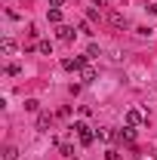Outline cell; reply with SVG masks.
<instances>
[{"label":"cell","instance_id":"2e32d148","mask_svg":"<svg viewBox=\"0 0 157 160\" xmlns=\"http://www.w3.org/2000/svg\"><path fill=\"white\" fill-rule=\"evenodd\" d=\"M25 108H28V111H37L40 102H37V99H28V102H25Z\"/></svg>","mask_w":157,"mask_h":160},{"label":"cell","instance_id":"5bb4252c","mask_svg":"<svg viewBox=\"0 0 157 160\" xmlns=\"http://www.w3.org/2000/svg\"><path fill=\"white\" fill-rule=\"evenodd\" d=\"M96 136H99V139H102V142H111V139H114V136H117V132H114V129H99Z\"/></svg>","mask_w":157,"mask_h":160},{"label":"cell","instance_id":"8992f818","mask_svg":"<svg viewBox=\"0 0 157 160\" xmlns=\"http://www.w3.org/2000/svg\"><path fill=\"white\" fill-rule=\"evenodd\" d=\"M49 126H53V117H49V114H40V117H37V129H40V132H46Z\"/></svg>","mask_w":157,"mask_h":160},{"label":"cell","instance_id":"277c9868","mask_svg":"<svg viewBox=\"0 0 157 160\" xmlns=\"http://www.w3.org/2000/svg\"><path fill=\"white\" fill-rule=\"evenodd\" d=\"M139 123H142V111L129 108V111H126V126H139Z\"/></svg>","mask_w":157,"mask_h":160},{"label":"cell","instance_id":"ac0fdd59","mask_svg":"<svg viewBox=\"0 0 157 160\" xmlns=\"http://www.w3.org/2000/svg\"><path fill=\"white\" fill-rule=\"evenodd\" d=\"M49 3H53V6H65V0H49Z\"/></svg>","mask_w":157,"mask_h":160},{"label":"cell","instance_id":"5b68a950","mask_svg":"<svg viewBox=\"0 0 157 160\" xmlns=\"http://www.w3.org/2000/svg\"><path fill=\"white\" fill-rule=\"evenodd\" d=\"M80 80H83V83H93V80H96V71H93L89 65H83V68H80Z\"/></svg>","mask_w":157,"mask_h":160},{"label":"cell","instance_id":"52a82bcc","mask_svg":"<svg viewBox=\"0 0 157 160\" xmlns=\"http://www.w3.org/2000/svg\"><path fill=\"white\" fill-rule=\"evenodd\" d=\"M108 22H111L114 28H126V16H120V12H111V16H108Z\"/></svg>","mask_w":157,"mask_h":160},{"label":"cell","instance_id":"4fadbf2b","mask_svg":"<svg viewBox=\"0 0 157 160\" xmlns=\"http://www.w3.org/2000/svg\"><path fill=\"white\" fill-rule=\"evenodd\" d=\"M37 49L43 52V56H53V43H49V40H40V43H37Z\"/></svg>","mask_w":157,"mask_h":160},{"label":"cell","instance_id":"3957f363","mask_svg":"<svg viewBox=\"0 0 157 160\" xmlns=\"http://www.w3.org/2000/svg\"><path fill=\"white\" fill-rule=\"evenodd\" d=\"M56 34H59V40L68 43V40H74V28H71V25H59V31H56Z\"/></svg>","mask_w":157,"mask_h":160},{"label":"cell","instance_id":"ba28073f","mask_svg":"<svg viewBox=\"0 0 157 160\" xmlns=\"http://www.w3.org/2000/svg\"><path fill=\"white\" fill-rule=\"evenodd\" d=\"M120 139L133 145V142H136V126H126V129H120Z\"/></svg>","mask_w":157,"mask_h":160},{"label":"cell","instance_id":"6da1fadb","mask_svg":"<svg viewBox=\"0 0 157 160\" xmlns=\"http://www.w3.org/2000/svg\"><path fill=\"white\" fill-rule=\"evenodd\" d=\"M71 129H74V132L80 136V145H93V142H96V132H93L86 123H74Z\"/></svg>","mask_w":157,"mask_h":160},{"label":"cell","instance_id":"8fae6325","mask_svg":"<svg viewBox=\"0 0 157 160\" xmlns=\"http://www.w3.org/2000/svg\"><path fill=\"white\" fill-rule=\"evenodd\" d=\"M46 19L53 22V25H59V22H62V9H59V6H53V9L46 12Z\"/></svg>","mask_w":157,"mask_h":160},{"label":"cell","instance_id":"30bf717a","mask_svg":"<svg viewBox=\"0 0 157 160\" xmlns=\"http://www.w3.org/2000/svg\"><path fill=\"white\" fill-rule=\"evenodd\" d=\"M0 49L6 52V56H13L16 52V40H9V37H3V43H0Z\"/></svg>","mask_w":157,"mask_h":160},{"label":"cell","instance_id":"7c38bea8","mask_svg":"<svg viewBox=\"0 0 157 160\" xmlns=\"http://www.w3.org/2000/svg\"><path fill=\"white\" fill-rule=\"evenodd\" d=\"M136 34H139V37H151V34H154V28H151V25H139Z\"/></svg>","mask_w":157,"mask_h":160},{"label":"cell","instance_id":"ffe728a7","mask_svg":"<svg viewBox=\"0 0 157 160\" xmlns=\"http://www.w3.org/2000/svg\"><path fill=\"white\" fill-rule=\"evenodd\" d=\"M154 3H157V0H154Z\"/></svg>","mask_w":157,"mask_h":160},{"label":"cell","instance_id":"e0dca14e","mask_svg":"<svg viewBox=\"0 0 157 160\" xmlns=\"http://www.w3.org/2000/svg\"><path fill=\"white\" fill-rule=\"evenodd\" d=\"M93 3H96V6H108V0H93Z\"/></svg>","mask_w":157,"mask_h":160},{"label":"cell","instance_id":"9a60e30c","mask_svg":"<svg viewBox=\"0 0 157 160\" xmlns=\"http://www.w3.org/2000/svg\"><path fill=\"white\" fill-rule=\"evenodd\" d=\"M6 74H9V77H16V74H22V65H19V62H13V65L6 68Z\"/></svg>","mask_w":157,"mask_h":160},{"label":"cell","instance_id":"9c48e42d","mask_svg":"<svg viewBox=\"0 0 157 160\" xmlns=\"http://www.w3.org/2000/svg\"><path fill=\"white\" fill-rule=\"evenodd\" d=\"M16 157H19V151H16L13 145H6V148L0 151V160H16Z\"/></svg>","mask_w":157,"mask_h":160},{"label":"cell","instance_id":"7a4b0ae2","mask_svg":"<svg viewBox=\"0 0 157 160\" xmlns=\"http://www.w3.org/2000/svg\"><path fill=\"white\" fill-rule=\"evenodd\" d=\"M86 65V56H77V59H62V68L65 71H80Z\"/></svg>","mask_w":157,"mask_h":160},{"label":"cell","instance_id":"d6986e66","mask_svg":"<svg viewBox=\"0 0 157 160\" xmlns=\"http://www.w3.org/2000/svg\"><path fill=\"white\" fill-rule=\"evenodd\" d=\"M148 9H151V16H157V3H151V6H148Z\"/></svg>","mask_w":157,"mask_h":160},{"label":"cell","instance_id":"44dd1931","mask_svg":"<svg viewBox=\"0 0 157 160\" xmlns=\"http://www.w3.org/2000/svg\"><path fill=\"white\" fill-rule=\"evenodd\" d=\"M154 86H157V83H154Z\"/></svg>","mask_w":157,"mask_h":160}]
</instances>
